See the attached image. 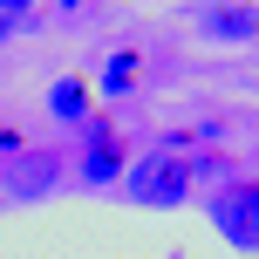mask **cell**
I'll use <instances>...</instances> for the list:
<instances>
[{"mask_svg":"<svg viewBox=\"0 0 259 259\" xmlns=\"http://www.w3.org/2000/svg\"><path fill=\"white\" fill-rule=\"evenodd\" d=\"M48 103H55V116H68V123H82V109H89V89H82V82L68 75V82H55V96H48Z\"/></svg>","mask_w":259,"mask_h":259,"instance_id":"6","label":"cell"},{"mask_svg":"<svg viewBox=\"0 0 259 259\" xmlns=\"http://www.w3.org/2000/svg\"><path fill=\"white\" fill-rule=\"evenodd\" d=\"M198 27H205L211 41H252V34H259V7H239V0H225V7H211Z\"/></svg>","mask_w":259,"mask_h":259,"instance_id":"3","label":"cell"},{"mask_svg":"<svg viewBox=\"0 0 259 259\" xmlns=\"http://www.w3.org/2000/svg\"><path fill=\"white\" fill-rule=\"evenodd\" d=\"M116 170H123V150H116V137H109V123H96V150L82 157V178H89V184H109Z\"/></svg>","mask_w":259,"mask_h":259,"instance_id":"4","label":"cell"},{"mask_svg":"<svg viewBox=\"0 0 259 259\" xmlns=\"http://www.w3.org/2000/svg\"><path fill=\"white\" fill-rule=\"evenodd\" d=\"M191 157L184 150H157V157H143L137 170H130V198L137 205H150V211H170V205H184L191 198Z\"/></svg>","mask_w":259,"mask_h":259,"instance_id":"1","label":"cell"},{"mask_svg":"<svg viewBox=\"0 0 259 259\" xmlns=\"http://www.w3.org/2000/svg\"><path fill=\"white\" fill-rule=\"evenodd\" d=\"M21 7H41V0H0V21H7V14H21Z\"/></svg>","mask_w":259,"mask_h":259,"instance_id":"7","label":"cell"},{"mask_svg":"<svg viewBox=\"0 0 259 259\" xmlns=\"http://www.w3.org/2000/svg\"><path fill=\"white\" fill-rule=\"evenodd\" d=\"M14 143H21V137H14V130H0V150H14Z\"/></svg>","mask_w":259,"mask_h":259,"instance_id":"8","label":"cell"},{"mask_svg":"<svg viewBox=\"0 0 259 259\" xmlns=\"http://www.w3.org/2000/svg\"><path fill=\"white\" fill-rule=\"evenodd\" d=\"M211 225H219L225 246L252 252L259 246V184H225V191L211 198Z\"/></svg>","mask_w":259,"mask_h":259,"instance_id":"2","label":"cell"},{"mask_svg":"<svg viewBox=\"0 0 259 259\" xmlns=\"http://www.w3.org/2000/svg\"><path fill=\"white\" fill-rule=\"evenodd\" d=\"M137 62H143L137 48H116V55H109V68H103V89H109V96H123L130 82H137Z\"/></svg>","mask_w":259,"mask_h":259,"instance_id":"5","label":"cell"},{"mask_svg":"<svg viewBox=\"0 0 259 259\" xmlns=\"http://www.w3.org/2000/svg\"><path fill=\"white\" fill-rule=\"evenodd\" d=\"M0 34H7V21H0Z\"/></svg>","mask_w":259,"mask_h":259,"instance_id":"9","label":"cell"}]
</instances>
